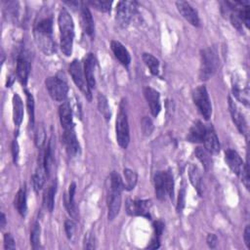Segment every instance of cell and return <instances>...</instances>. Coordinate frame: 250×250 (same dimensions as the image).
<instances>
[{
	"label": "cell",
	"instance_id": "12",
	"mask_svg": "<svg viewBox=\"0 0 250 250\" xmlns=\"http://www.w3.org/2000/svg\"><path fill=\"white\" fill-rule=\"evenodd\" d=\"M63 143L65 145L68 155L72 158H75L80 154V145L76 138L74 128L64 130Z\"/></svg>",
	"mask_w": 250,
	"mask_h": 250
},
{
	"label": "cell",
	"instance_id": "16",
	"mask_svg": "<svg viewBox=\"0 0 250 250\" xmlns=\"http://www.w3.org/2000/svg\"><path fill=\"white\" fill-rule=\"evenodd\" d=\"M229 108H230V112H231V116H232L233 121L236 125L238 131L241 134H245L246 131H247L246 120H245L243 115L239 112L237 106L233 101V99L231 97L229 98Z\"/></svg>",
	"mask_w": 250,
	"mask_h": 250
},
{
	"label": "cell",
	"instance_id": "10",
	"mask_svg": "<svg viewBox=\"0 0 250 250\" xmlns=\"http://www.w3.org/2000/svg\"><path fill=\"white\" fill-rule=\"evenodd\" d=\"M117 139L118 145L122 148H126L129 145L130 135H129V125L127 120V116L123 110L119 112L117 118Z\"/></svg>",
	"mask_w": 250,
	"mask_h": 250
},
{
	"label": "cell",
	"instance_id": "32",
	"mask_svg": "<svg viewBox=\"0 0 250 250\" xmlns=\"http://www.w3.org/2000/svg\"><path fill=\"white\" fill-rule=\"evenodd\" d=\"M143 61L154 75L159 74V73H160V61L156 57H154L152 54L144 53L143 54Z\"/></svg>",
	"mask_w": 250,
	"mask_h": 250
},
{
	"label": "cell",
	"instance_id": "20",
	"mask_svg": "<svg viewBox=\"0 0 250 250\" xmlns=\"http://www.w3.org/2000/svg\"><path fill=\"white\" fill-rule=\"evenodd\" d=\"M60 121L64 130L74 128V123L73 120V112L70 103L64 102L59 108Z\"/></svg>",
	"mask_w": 250,
	"mask_h": 250
},
{
	"label": "cell",
	"instance_id": "17",
	"mask_svg": "<svg viewBox=\"0 0 250 250\" xmlns=\"http://www.w3.org/2000/svg\"><path fill=\"white\" fill-rule=\"evenodd\" d=\"M205 147L210 155H217L220 152L219 139L212 128H207L204 142Z\"/></svg>",
	"mask_w": 250,
	"mask_h": 250
},
{
	"label": "cell",
	"instance_id": "35",
	"mask_svg": "<svg viewBox=\"0 0 250 250\" xmlns=\"http://www.w3.org/2000/svg\"><path fill=\"white\" fill-rule=\"evenodd\" d=\"M195 156L196 158L201 161L203 165L206 170H208L212 165V160L210 158V154L206 151V149L203 147H196L195 149Z\"/></svg>",
	"mask_w": 250,
	"mask_h": 250
},
{
	"label": "cell",
	"instance_id": "33",
	"mask_svg": "<svg viewBox=\"0 0 250 250\" xmlns=\"http://www.w3.org/2000/svg\"><path fill=\"white\" fill-rule=\"evenodd\" d=\"M53 147H52V141H50L48 144V147L46 148V152H45V156L43 159V163L47 172V175L49 176L51 174L52 168H53Z\"/></svg>",
	"mask_w": 250,
	"mask_h": 250
},
{
	"label": "cell",
	"instance_id": "1",
	"mask_svg": "<svg viewBox=\"0 0 250 250\" xmlns=\"http://www.w3.org/2000/svg\"><path fill=\"white\" fill-rule=\"evenodd\" d=\"M35 42L41 51L46 55L56 52V43L53 39V20L46 18L41 20L34 29Z\"/></svg>",
	"mask_w": 250,
	"mask_h": 250
},
{
	"label": "cell",
	"instance_id": "6",
	"mask_svg": "<svg viewBox=\"0 0 250 250\" xmlns=\"http://www.w3.org/2000/svg\"><path fill=\"white\" fill-rule=\"evenodd\" d=\"M192 98L198 112L206 119H209L212 115V106L206 86L197 87L192 93Z\"/></svg>",
	"mask_w": 250,
	"mask_h": 250
},
{
	"label": "cell",
	"instance_id": "47",
	"mask_svg": "<svg viewBox=\"0 0 250 250\" xmlns=\"http://www.w3.org/2000/svg\"><path fill=\"white\" fill-rule=\"evenodd\" d=\"M19 144L18 142L15 140L13 141L12 143V153H13V159H14V162L16 163L18 162V159H19Z\"/></svg>",
	"mask_w": 250,
	"mask_h": 250
},
{
	"label": "cell",
	"instance_id": "42",
	"mask_svg": "<svg viewBox=\"0 0 250 250\" xmlns=\"http://www.w3.org/2000/svg\"><path fill=\"white\" fill-rule=\"evenodd\" d=\"M241 179V182L243 183V185L245 186V188L247 190H249V183H250V179H249V172H248V163H244V167L243 170L241 172V175L239 176Z\"/></svg>",
	"mask_w": 250,
	"mask_h": 250
},
{
	"label": "cell",
	"instance_id": "11",
	"mask_svg": "<svg viewBox=\"0 0 250 250\" xmlns=\"http://www.w3.org/2000/svg\"><path fill=\"white\" fill-rule=\"evenodd\" d=\"M151 201H133L128 199L126 202V211L131 216H142L147 219H151Z\"/></svg>",
	"mask_w": 250,
	"mask_h": 250
},
{
	"label": "cell",
	"instance_id": "31",
	"mask_svg": "<svg viewBox=\"0 0 250 250\" xmlns=\"http://www.w3.org/2000/svg\"><path fill=\"white\" fill-rule=\"evenodd\" d=\"M123 180H122V184H123V188L126 189L127 191H131L135 188L136 184H137V174L131 170V169H124L123 171Z\"/></svg>",
	"mask_w": 250,
	"mask_h": 250
},
{
	"label": "cell",
	"instance_id": "43",
	"mask_svg": "<svg viewBox=\"0 0 250 250\" xmlns=\"http://www.w3.org/2000/svg\"><path fill=\"white\" fill-rule=\"evenodd\" d=\"M185 197H186V189L183 187L179 191L178 197V205H177V211L181 212L185 206Z\"/></svg>",
	"mask_w": 250,
	"mask_h": 250
},
{
	"label": "cell",
	"instance_id": "13",
	"mask_svg": "<svg viewBox=\"0 0 250 250\" xmlns=\"http://www.w3.org/2000/svg\"><path fill=\"white\" fill-rule=\"evenodd\" d=\"M176 6L179 13L182 15V17L185 20H187L193 27H199V25H201V21H199L198 14L189 2L178 1L176 2Z\"/></svg>",
	"mask_w": 250,
	"mask_h": 250
},
{
	"label": "cell",
	"instance_id": "4",
	"mask_svg": "<svg viewBox=\"0 0 250 250\" xmlns=\"http://www.w3.org/2000/svg\"><path fill=\"white\" fill-rule=\"evenodd\" d=\"M202 63L201 71H199V77L202 80L209 79L219 68V56L217 50L214 47H208L202 50L201 53Z\"/></svg>",
	"mask_w": 250,
	"mask_h": 250
},
{
	"label": "cell",
	"instance_id": "38",
	"mask_svg": "<svg viewBox=\"0 0 250 250\" xmlns=\"http://www.w3.org/2000/svg\"><path fill=\"white\" fill-rule=\"evenodd\" d=\"M26 95H27V105H28V110H29V121L30 125L33 127L34 125V100L33 96L29 91L25 89Z\"/></svg>",
	"mask_w": 250,
	"mask_h": 250
},
{
	"label": "cell",
	"instance_id": "19",
	"mask_svg": "<svg viewBox=\"0 0 250 250\" xmlns=\"http://www.w3.org/2000/svg\"><path fill=\"white\" fill-rule=\"evenodd\" d=\"M80 20H81V27L83 29V31L90 37H93L94 35V21L91 15L90 10L87 6L84 4L80 8Z\"/></svg>",
	"mask_w": 250,
	"mask_h": 250
},
{
	"label": "cell",
	"instance_id": "24",
	"mask_svg": "<svg viewBox=\"0 0 250 250\" xmlns=\"http://www.w3.org/2000/svg\"><path fill=\"white\" fill-rule=\"evenodd\" d=\"M75 190H76V185L75 183H72L70 186L69 190V195L65 196V206L68 209V212L74 219H77V207L75 206L74 202V194H75Z\"/></svg>",
	"mask_w": 250,
	"mask_h": 250
},
{
	"label": "cell",
	"instance_id": "22",
	"mask_svg": "<svg viewBox=\"0 0 250 250\" xmlns=\"http://www.w3.org/2000/svg\"><path fill=\"white\" fill-rule=\"evenodd\" d=\"M95 65H96V60L93 54H88L85 57L84 60V74L87 80V83L90 87V89L95 87L96 84V80H95Z\"/></svg>",
	"mask_w": 250,
	"mask_h": 250
},
{
	"label": "cell",
	"instance_id": "25",
	"mask_svg": "<svg viewBox=\"0 0 250 250\" xmlns=\"http://www.w3.org/2000/svg\"><path fill=\"white\" fill-rule=\"evenodd\" d=\"M46 176L48 175H47L44 163L43 162H40L36 168L35 173L32 176V185L35 191H38L43 188L46 181Z\"/></svg>",
	"mask_w": 250,
	"mask_h": 250
},
{
	"label": "cell",
	"instance_id": "26",
	"mask_svg": "<svg viewBox=\"0 0 250 250\" xmlns=\"http://www.w3.org/2000/svg\"><path fill=\"white\" fill-rule=\"evenodd\" d=\"M24 118V105L21 97L18 94L13 96V120L19 127Z\"/></svg>",
	"mask_w": 250,
	"mask_h": 250
},
{
	"label": "cell",
	"instance_id": "3",
	"mask_svg": "<svg viewBox=\"0 0 250 250\" xmlns=\"http://www.w3.org/2000/svg\"><path fill=\"white\" fill-rule=\"evenodd\" d=\"M122 179L117 172L111 174V185L108 193L109 220H114L119 213L121 206V191L123 190Z\"/></svg>",
	"mask_w": 250,
	"mask_h": 250
},
{
	"label": "cell",
	"instance_id": "41",
	"mask_svg": "<svg viewBox=\"0 0 250 250\" xmlns=\"http://www.w3.org/2000/svg\"><path fill=\"white\" fill-rule=\"evenodd\" d=\"M65 230H66V234L68 235V237L70 239H73V237L74 236L75 231H76V225L73 220H67L65 222Z\"/></svg>",
	"mask_w": 250,
	"mask_h": 250
},
{
	"label": "cell",
	"instance_id": "36",
	"mask_svg": "<svg viewBox=\"0 0 250 250\" xmlns=\"http://www.w3.org/2000/svg\"><path fill=\"white\" fill-rule=\"evenodd\" d=\"M112 3V1H108V0H92V1L88 2V4L94 7L96 10L104 13L111 11Z\"/></svg>",
	"mask_w": 250,
	"mask_h": 250
},
{
	"label": "cell",
	"instance_id": "44",
	"mask_svg": "<svg viewBox=\"0 0 250 250\" xmlns=\"http://www.w3.org/2000/svg\"><path fill=\"white\" fill-rule=\"evenodd\" d=\"M84 248L86 249H94L95 248V237L91 233H88L85 235L84 239Z\"/></svg>",
	"mask_w": 250,
	"mask_h": 250
},
{
	"label": "cell",
	"instance_id": "5",
	"mask_svg": "<svg viewBox=\"0 0 250 250\" xmlns=\"http://www.w3.org/2000/svg\"><path fill=\"white\" fill-rule=\"evenodd\" d=\"M156 194L160 201H166L167 198H172L174 195V180L172 173L168 171H159L156 173L155 178Z\"/></svg>",
	"mask_w": 250,
	"mask_h": 250
},
{
	"label": "cell",
	"instance_id": "9",
	"mask_svg": "<svg viewBox=\"0 0 250 250\" xmlns=\"http://www.w3.org/2000/svg\"><path fill=\"white\" fill-rule=\"evenodd\" d=\"M137 8L135 1H120L117 6V22L121 28H126L130 24Z\"/></svg>",
	"mask_w": 250,
	"mask_h": 250
},
{
	"label": "cell",
	"instance_id": "48",
	"mask_svg": "<svg viewBox=\"0 0 250 250\" xmlns=\"http://www.w3.org/2000/svg\"><path fill=\"white\" fill-rule=\"evenodd\" d=\"M243 239H244V242H245L247 248L250 249V226H246V228L244 230Z\"/></svg>",
	"mask_w": 250,
	"mask_h": 250
},
{
	"label": "cell",
	"instance_id": "46",
	"mask_svg": "<svg viewBox=\"0 0 250 250\" xmlns=\"http://www.w3.org/2000/svg\"><path fill=\"white\" fill-rule=\"evenodd\" d=\"M206 242L208 244V246L210 248H215L217 246V243H218V238L216 236V235L214 234H209L207 235V238H206Z\"/></svg>",
	"mask_w": 250,
	"mask_h": 250
},
{
	"label": "cell",
	"instance_id": "28",
	"mask_svg": "<svg viewBox=\"0 0 250 250\" xmlns=\"http://www.w3.org/2000/svg\"><path fill=\"white\" fill-rule=\"evenodd\" d=\"M15 207L18 210V212L25 217L27 214V190H26V186L22 187L19 191L17 192V195L15 197V202H14Z\"/></svg>",
	"mask_w": 250,
	"mask_h": 250
},
{
	"label": "cell",
	"instance_id": "45",
	"mask_svg": "<svg viewBox=\"0 0 250 250\" xmlns=\"http://www.w3.org/2000/svg\"><path fill=\"white\" fill-rule=\"evenodd\" d=\"M4 247L5 249H14L15 248V240L11 234L4 235Z\"/></svg>",
	"mask_w": 250,
	"mask_h": 250
},
{
	"label": "cell",
	"instance_id": "30",
	"mask_svg": "<svg viewBox=\"0 0 250 250\" xmlns=\"http://www.w3.org/2000/svg\"><path fill=\"white\" fill-rule=\"evenodd\" d=\"M163 229H164V224L162 221H156L154 223L155 234H154V237L151 240V244L148 245V248L157 249V248L160 247L161 236H162V235L163 233Z\"/></svg>",
	"mask_w": 250,
	"mask_h": 250
},
{
	"label": "cell",
	"instance_id": "23",
	"mask_svg": "<svg viewBox=\"0 0 250 250\" xmlns=\"http://www.w3.org/2000/svg\"><path fill=\"white\" fill-rule=\"evenodd\" d=\"M207 128L201 121H196L190 129L188 140L192 143H203Z\"/></svg>",
	"mask_w": 250,
	"mask_h": 250
},
{
	"label": "cell",
	"instance_id": "7",
	"mask_svg": "<svg viewBox=\"0 0 250 250\" xmlns=\"http://www.w3.org/2000/svg\"><path fill=\"white\" fill-rule=\"evenodd\" d=\"M49 95L57 102H64L68 97L69 86L66 81L57 76L48 77L45 81Z\"/></svg>",
	"mask_w": 250,
	"mask_h": 250
},
{
	"label": "cell",
	"instance_id": "15",
	"mask_svg": "<svg viewBox=\"0 0 250 250\" xmlns=\"http://www.w3.org/2000/svg\"><path fill=\"white\" fill-rule=\"evenodd\" d=\"M225 161L228 164V166L231 168V170L236 174L237 176L241 175V172L243 170L244 167V163L241 160V158L239 157V155L234 151V149H227L225 153Z\"/></svg>",
	"mask_w": 250,
	"mask_h": 250
},
{
	"label": "cell",
	"instance_id": "29",
	"mask_svg": "<svg viewBox=\"0 0 250 250\" xmlns=\"http://www.w3.org/2000/svg\"><path fill=\"white\" fill-rule=\"evenodd\" d=\"M189 176L191 183L192 184L194 189L197 191L199 194H202V175L198 168L194 165H191L189 171Z\"/></svg>",
	"mask_w": 250,
	"mask_h": 250
},
{
	"label": "cell",
	"instance_id": "40",
	"mask_svg": "<svg viewBox=\"0 0 250 250\" xmlns=\"http://www.w3.org/2000/svg\"><path fill=\"white\" fill-rule=\"evenodd\" d=\"M142 130H143L144 135H146V136H148V135L152 134V132L154 130V123H153L151 118H147V117H145L142 119Z\"/></svg>",
	"mask_w": 250,
	"mask_h": 250
},
{
	"label": "cell",
	"instance_id": "8",
	"mask_svg": "<svg viewBox=\"0 0 250 250\" xmlns=\"http://www.w3.org/2000/svg\"><path fill=\"white\" fill-rule=\"evenodd\" d=\"M69 72H70V74L72 75L73 80L74 81L75 85L80 89V91L83 93V95L88 99V101H91L92 100L91 89L87 83L81 63L78 60H74L70 65Z\"/></svg>",
	"mask_w": 250,
	"mask_h": 250
},
{
	"label": "cell",
	"instance_id": "2",
	"mask_svg": "<svg viewBox=\"0 0 250 250\" xmlns=\"http://www.w3.org/2000/svg\"><path fill=\"white\" fill-rule=\"evenodd\" d=\"M58 24L61 34V50L65 56L69 57L73 53L74 25L73 18L67 9L64 8L61 10L58 18Z\"/></svg>",
	"mask_w": 250,
	"mask_h": 250
},
{
	"label": "cell",
	"instance_id": "18",
	"mask_svg": "<svg viewBox=\"0 0 250 250\" xmlns=\"http://www.w3.org/2000/svg\"><path fill=\"white\" fill-rule=\"evenodd\" d=\"M111 47L116 58L120 62V64H122L124 67H128L131 62V58L127 49L117 40H113L111 42Z\"/></svg>",
	"mask_w": 250,
	"mask_h": 250
},
{
	"label": "cell",
	"instance_id": "27",
	"mask_svg": "<svg viewBox=\"0 0 250 250\" xmlns=\"http://www.w3.org/2000/svg\"><path fill=\"white\" fill-rule=\"evenodd\" d=\"M55 193H56V183L49 186L43 193V206L49 211L52 212L55 204Z\"/></svg>",
	"mask_w": 250,
	"mask_h": 250
},
{
	"label": "cell",
	"instance_id": "49",
	"mask_svg": "<svg viewBox=\"0 0 250 250\" xmlns=\"http://www.w3.org/2000/svg\"><path fill=\"white\" fill-rule=\"evenodd\" d=\"M5 225H6V217H5V214L2 213L1 219H0V227H1V229H4Z\"/></svg>",
	"mask_w": 250,
	"mask_h": 250
},
{
	"label": "cell",
	"instance_id": "34",
	"mask_svg": "<svg viewBox=\"0 0 250 250\" xmlns=\"http://www.w3.org/2000/svg\"><path fill=\"white\" fill-rule=\"evenodd\" d=\"M98 109H99V112L104 116V118L107 120L111 118V109L107 98L103 94L98 95Z\"/></svg>",
	"mask_w": 250,
	"mask_h": 250
},
{
	"label": "cell",
	"instance_id": "14",
	"mask_svg": "<svg viewBox=\"0 0 250 250\" xmlns=\"http://www.w3.org/2000/svg\"><path fill=\"white\" fill-rule=\"evenodd\" d=\"M144 94L145 97L147 101V104L149 106V109H151V113L152 115L157 118L162 110V103H161V96L160 93L151 87H147L144 90Z\"/></svg>",
	"mask_w": 250,
	"mask_h": 250
},
{
	"label": "cell",
	"instance_id": "37",
	"mask_svg": "<svg viewBox=\"0 0 250 250\" xmlns=\"http://www.w3.org/2000/svg\"><path fill=\"white\" fill-rule=\"evenodd\" d=\"M30 244L33 249H37L40 244V225L34 223L30 233Z\"/></svg>",
	"mask_w": 250,
	"mask_h": 250
},
{
	"label": "cell",
	"instance_id": "39",
	"mask_svg": "<svg viewBox=\"0 0 250 250\" xmlns=\"http://www.w3.org/2000/svg\"><path fill=\"white\" fill-rule=\"evenodd\" d=\"M45 129L44 127L40 124L38 125L37 129H36V132H35V137H34V141H35V145L38 147H41L44 143H45Z\"/></svg>",
	"mask_w": 250,
	"mask_h": 250
},
{
	"label": "cell",
	"instance_id": "21",
	"mask_svg": "<svg viewBox=\"0 0 250 250\" xmlns=\"http://www.w3.org/2000/svg\"><path fill=\"white\" fill-rule=\"evenodd\" d=\"M29 73H30V64H29V60L23 56L18 57L16 74H17V77L20 80V82L25 86L28 83V78H29Z\"/></svg>",
	"mask_w": 250,
	"mask_h": 250
}]
</instances>
